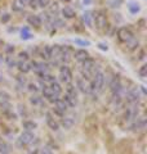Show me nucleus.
<instances>
[{
  "mask_svg": "<svg viewBox=\"0 0 147 154\" xmlns=\"http://www.w3.org/2000/svg\"><path fill=\"white\" fill-rule=\"evenodd\" d=\"M105 75H103V72H101V71H98L97 73L93 76V81H92V86H93V91H98V93H101L102 90H103L105 88Z\"/></svg>",
  "mask_w": 147,
  "mask_h": 154,
  "instance_id": "obj_1",
  "label": "nucleus"
},
{
  "mask_svg": "<svg viewBox=\"0 0 147 154\" xmlns=\"http://www.w3.org/2000/svg\"><path fill=\"white\" fill-rule=\"evenodd\" d=\"M76 88L79 89L83 94H90L93 91L92 81L85 79V77H79V79L76 80Z\"/></svg>",
  "mask_w": 147,
  "mask_h": 154,
  "instance_id": "obj_2",
  "label": "nucleus"
},
{
  "mask_svg": "<svg viewBox=\"0 0 147 154\" xmlns=\"http://www.w3.org/2000/svg\"><path fill=\"white\" fill-rule=\"evenodd\" d=\"M110 90H111V93L112 95H121L122 98L125 96V90L124 88H122V84H121V81L119 77H114V79L111 80V82H110Z\"/></svg>",
  "mask_w": 147,
  "mask_h": 154,
  "instance_id": "obj_3",
  "label": "nucleus"
},
{
  "mask_svg": "<svg viewBox=\"0 0 147 154\" xmlns=\"http://www.w3.org/2000/svg\"><path fill=\"white\" fill-rule=\"evenodd\" d=\"M0 109L2 112L7 113L12 109V103H11V95L7 91H0Z\"/></svg>",
  "mask_w": 147,
  "mask_h": 154,
  "instance_id": "obj_4",
  "label": "nucleus"
},
{
  "mask_svg": "<svg viewBox=\"0 0 147 154\" xmlns=\"http://www.w3.org/2000/svg\"><path fill=\"white\" fill-rule=\"evenodd\" d=\"M34 139H35V136H34V134L31 131H24V132L21 134V136H19L18 141H17V145L19 148L27 146L34 141Z\"/></svg>",
  "mask_w": 147,
  "mask_h": 154,
  "instance_id": "obj_5",
  "label": "nucleus"
},
{
  "mask_svg": "<svg viewBox=\"0 0 147 154\" xmlns=\"http://www.w3.org/2000/svg\"><path fill=\"white\" fill-rule=\"evenodd\" d=\"M93 23L96 25L98 30H103L107 26V18L103 12H97L96 16H93Z\"/></svg>",
  "mask_w": 147,
  "mask_h": 154,
  "instance_id": "obj_6",
  "label": "nucleus"
},
{
  "mask_svg": "<svg viewBox=\"0 0 147 154\" xmlns=\"http://www.w3.org/2000/svg\"><path fill=\"white\" fill-rule=\"evenodd\" d=\"M139 89L138 88H133L132 90H129L128 93H125V100L128 104H137L139 102Z\"/></svg>",
  "mask_w": 147,
  "mask_h": 154,
  "instance_id": "obj_7",
  "label": "nucleus"
},
{
  "mask_svg": "<svg viewBox=\"0 0 147 154\" xmlns=\"http://www.w3.org/2000/svg\"><path fill=\"white\" fill-rule=\"evenodd\" d=\"M117 37H119V40L121 42H125V44H128L130 40H133L134 38L132 31L129 30V28H126V27H121L120 30L117 31Z\"/></svg>",
  "mask_w": 147,
  "mask_h": 154,
  "instance_id": "obj_8",
  "label": "nucleus"
},
{
  "mask_svg": "<svg viewBox=\"0 0 147 154\" xmlns=\"http://www.w3.org/2000/svg\"><path fill=\"white\" fill-rule=\"evenodd\" d=\"M60 79L63 84H71V81H72V73H71V71L70 68H68L67 66H62L61 68H60Z\"/></svg>",
  "mask_w": 147,
  "mask_h": 154,
  "instance_id": "obj_9",
  "label": "nucleus"
},
{
  "mask_svg": "<svg viewBox=\"0 0 147 154\" xmlns=\"http://www.w3.org/2000/svg\"><path fill=\"white\" fill-rule=\"evenodd\" d=\"M31 69H34V72H35L36 75L43 77L44 75L48 73L49 67L45 63H43V62H34V63L31 64Z\"/></svg>",
  "mask_w": 147,
  "mask_h": 154,
  "instance_id": "obj_10",
  "label": "nucleus"
},
{
  "mask_svg": "<svg viewBox=\"0 0 147 154\" xmlns=\"http://www.w3.org/2000/svg\"><path fill=\"white\" fill-rule=\"evenodd\" d=\"M137 117H138V105L132 104L129 108H126L124 113V118H125V121H134Z\"/></svg>",
  "mask_w": 147,
  "mask_h": 154,
  "instance_id": "obj_11",
  "label": "nucleus"
},
{
  "mask_svg": "<svg viewBox=\"0 0 147 154\" xmlns=\"http://www.w3.org/2000/svg\"><path fill=\"white\" fill-rule=\"evenodd\" d=\"M67 104L65 103L63 99H57L54 102V108H53V112L58 116H65L66 110H67Z\"/></svg>",
  "mask_w": 147,
  "mask_h": 154,
  "instance_id": "obj_12",
  "label": "nucleus"
},
{
  "mask_svg": "<svg viewBox=\"0 0 147 154\" xmlns=\"http://www.w3.org/2000/svg\"><path fill=\"white\" fill-rule=\"evenodd\" d=\"M62 51H63V48L61 45H53L51 46V59H53L54 62L61 60V57H62Z\"/></svg>",
  "mask_w": 147,
  "mask_h": 154,
  "instance_id": "obj_13",
  "label": "nucleus"
},
{
  "mask_svg": "<svg viewBox=\"0 0 147 154\" xmlns=\"http://www.w3.org/2000/svg\"><path fill=\"white\" fill-rule=\"evenodd\" d=\"M43 96L45 99H48L49 102H52V103H54L57 99H60V96H57L52 91V89L49 88V86H43Z\"/></svg>",
  "mask_w": 147,
  "mask_h": 154,
  "instance_id": "obj_14",
  "label": "nucleus"
},
{
  "mask_svg": "<svg viewBox=\"0 0 147 154\" xmlns=\"http://www.w3.org/2000/svg\"><path fill=\"white\" fill-rule=\"evenodd\" d=\"M27 22H28V25L30 26L36 27V28H39L41 26V18H40V16H36V14H31V16H28L27 17Z\"/></svg>",
  "mask_w": 147,
  "mask_h": 154,
  "instance_id": "obj_15",
  "label": "nucleus"
},
{
  "mask_svg": "<svg viewBox=\"0 0 147 154\" xmlns=\"http://www.w3.org/2000/svg\"><path fill=\"white\" fill-rule=\"evenodd\" d=\"M74 58H75V60H77V62H84L85 59L89 58V53L84 49H79L74 53Z\"/></svg>",
  "mask_w": 147,
  "mask_h": 154,
  "instance_id": "obj_16",
  "label": "nucleus"
},
{
  "mask_svg": "<svg viewBox=\"0 0 147 154\" xmlns=\"http://www.w3.org/2000/svg\"><path fill=\"white\" fill-rule=\"evenodd\" d=\"M47 125H48V127H49V128L53 130V131H57V130L60 128V123L56 121L54 117H53L51 113H48V114H47Z\"/></svg>",
  "mask_w": 147,
  "mask_h": 154,
  "instance_id": "obj_17",
  "label": "nucleus"
},
{
  "mask_svg": "<svg viewBox=\"0 0 147 154\" xmlns=\"http://www.w3.org/2000/svg\"><path fill=\"white\" fill-rule=\"evenodd\" d=\"M146 127V119L145 118H142V117H137L136 119H134V122H133V125H132V128L133 130H143Z\"/></svg>",
  "mask_w": 147,
  "mask_h": 154,
  "instance_id": "obj_18",
  "label": "nucleus"
},
{
  "mask_svg": "<svg viewBox=\"0 0 147 154\" xmlns=\"http://www.w3.org/2000/svg\"><path fill=\"white\" fill-rule=\"evenodd\" d=\"M74 125H75V119H74L72 116H63V118H62V126L63 127L70 130Z\"/></svg>",
  "mask_w": 147,
  "mask_h": 154,
  "instance_id": "obj_19",
  "label": "nucleus"
},
{
  "mask_svg": "<svg viewBox=\"0 0 147 154\" xmlns=\"http://www.w3.org/2000/svg\"><path fill=\"white\" fill-rule=\"evenodd\" d=\"M17 67H18L19 72H22V73H27V72L31 71V64L28 63V62H24V60L17 62Z\"/></svg>",
  "mask_w": 147,
  "mask_h": 154,
  "instance_id": "obj_20",
  "label": "nucleus"
},
{
  "mask_svg": "<svg viewBox=\"0 0 147 154\" xmlns=\"http://www.w3.org/2000/svg\"><path fill=\"white\" fill-rule=\"evenodd\" d=\"M83 22L85 23L87 27H89V28L93 27V16H92L90 12H85L83 14Z\"/></svg>",
  "mask_w": 147,
  "mask_h": 154,
  "instance_id": "obj_21",
  "label": "nucleus"
},
{
  "mask_svg": "<svg viewBox=\"0 0 147 154\" xmlns=\"http://www.w3.org/2000/svg\"><path fill=\"white\" fill-rule=\"evenodd\" d=\"M128 11L130 14H138L141 12V5L136 2H130L128 4Z\"/></svg>",
  "mask_w": 147,
  "mask_h": 154,
  "instance_id": "obj_22",
  "label": "nucleus"
},
{
  "mask_svg": "<svg viewBox=\"0 0 147 154\" xmlns=\"http://www.w3.org/2000/svg\"><path fill=\"white\" fill-rule=\"evenodd\" d=\"M24 7H26V4H24L23 0H14L12 4V9L14 12H21L24 9Z\"/></svg>",
  "mask_w": 147,
  "mask_h": 154,
  "instance_id": "obj_23",
  "label": "nucleus"
},
{
  "mask_svg": "<svg viewBox=\"0 0 147 154\" xmlns=\"http://www.w3.org/2000/svg\"><path fill=\"white\" fill-rule=\"evenodd\" d=\"M62 16L65 18H67V19L74 18V17H75V11H74L71 7H65L62 9Z\"/></svg>",
  "mask_w": 147,
  "mask_h": 154,
  "instance_id": "obj_24",
  "label": "nucleus"
},
{
  "mask_svg": "<svg viewBox=\"0 0 147 154\" xmlns=\"http://www.w3.org/2000/svg\"><path fill=\"white\" fill-rule=\"evenodd\" d=\"M40 57L43 58V59H45V60L51 59V46L45 45L44 48H41V50H40Z\"/></svg>",
  "mask_w": 147,
  "mask_h": 154,
  "instance_id": "obj_25",
  "label": "nucleus"
},
{
  "mask_svg": "<svg viewBox=\"0 0 147 154\" xmlns=\"http://www.w3.org/2000/svg\"><path fill=\"white\" fill-rule=\"evenodd\" d=\"M66 95H68V96H71V98H75V99H76L77 93H76V88H75V86H72L71 84H68L67 88H66Z\"/></svg>",
  "mask_w": 147,
  "mask_h": 154,
  "instance_id": "obj_26",
  "label": "nucleus"
},
{
  "mask_svg": "<svg viewBox=\"0 0 147 154\" xmlns=\"http://www.w3.org/2000/svg\"><path fill=\"white\" fill-rule=\"evenodd\" d=\"M49 88L52 89V91H53V93H54L57 96H60V95L62 94V88H61V85L58 84V82H56V81H54V82H52Z\"/></svg>",
  "mask_w": 147,
  "mask_h": 154,
  "instance_id": "obj_27",
  "label": "nucleus"
},
{
  "mask_svg": "<svg viewBox=\"0 0 147 154\" xmlns=\"http://www.w3.org/2000/svg\"><path fill=\"white\" fill-rule=\"evenodd\" d=\"M0 154H12L11 146L4 141H0Z\"/></svg>",
  "mask_w": 147,
  "mask_h": 154,
  "instance_id": "obj_28",
  "label": "nucleus"
},
{
  "mask_svg": "<svg viewBox=\"0 0 147 154\" xmlns=\"http://www.w3.org/2000/svg\"><path fill=\"white\" fill-rule=\"evenodd\" d=\"M31 37H32V35H31L30 30H28L27 27L22 28V30H21V38H22V40H30Z\"/></svg>",
  "mask_w": 147,
  "mask_h": 154,
  "instance_id": "obj_29",
  "label": "nucleus"
},
{
  "mask_svg": "<svg viewBox=\"0 0 147 154\" xmlns=\"http://www.w3.org/2000/svg\"><path fill=\"white\" fill-rule=\"evenodd\" d=\"M23 127L26 128V131H32V130H35L38 127V125L34 121H24L23 122Z\"/></svg>",
  "mask_w": 147,
  "mask_h": 154,
  "instance_id": "obj_30",
  "label": "nucleus"
},
{
  "mask_svg": "<svg viewBox=\"0 0 147 154\" xmlns=\"http://www.w3.org/2000/svg\"><path fill=\"white\" fill-rule=\"evenodd\" d=\"M72 42L77 46H89L90 45V41L88 40H83V38H74Z\"/></svg>",
  "mask_w": 147,
  "mask_h": 154,
  "instance_id": "obj_31",
  "label": "nucleus"
},
{
  "mask_svg": "<svg viewBox=\"0 0 147 154\" xmlns=\"http://www.w3.org/2000/svg\"><path fill=\"white\" fill-rule=\"evenodd\" d=\"M5 63H7L8 67H11V68H12V67H16V66H17V60H16V58H14L13 55L9 54V55L5 58Z\"/></svg>",
  "mask_w": 147,
  "mask_h": 154,
  "instance_id": "obj_32",
  "label": "nucleus"
},
{
  "mask_svg": "<svg viewBox=\"0 0 147 154\" xmlns=\"http://www.w3.org/2000/svg\"><path fill=\"white\" fill-rule=\"evenodd\" d=\"M63 100H65V103L67 104V107H75L76 105V99L71 98V96H68V95H65Z\"/></svg>",
  "mask_w": 147,
  "mask_h": 154,
  "instance_id": "obj_33",
  "label": "nucleus"
},
{
  "mask_svg": "<svg viewBox=\"0 0 147 154\" xmlns=\"http://www.w3.org/2000/svg\"><path fill=\"white\" fill-rule=\"evenodd\" d=\"M41 98H39V96H36V95H32L31 98H30V103L32 104V105H40L41 104Z\"/></svg>",
  "mask_w": 147,
  "mask_h": 154,
  "instance_id": "obj_34",
  "label": "nucleus"
},
{
  "mask_svg": "<svg viewBox=\"0 0 147 154\" xmlns=\"http://www.w3.org/2000/svg\"><path fill=\"white\" fill-rule=\"evenodd\" d=\"M138 75L142 77V79H146L147 77V66L146 64L141 66V68L138 69Z\"/></svg>",
  "mask_w": 147,
  "mask_h": 154,
  "instance_id": "obj_35",
  "label": "nucleus"
},
{
  "mask_svg": "<svg viewBox=\"0 0 147 154\" xmlns=\"http://www.w3.org/2000/svg\"><path fill=\"white\" fill-rule=\"evenodd\" d=\"M19 60H24V62H28V53L27 51H21L18 54Z\"/></svg>",
  "mask_w": 147,
  "mask_h": 154,
  "instance_id": "obj_36",
  "label": "nucleus"
},
{
  "mask_svg": "<svg viewBox=\"0 0 147 154\" xmlns=\"http://www.w3.org/2000/svg\"><path fill=\"white\" fill-rule=\"evenodd\" d=\"M43 80L44 81H48V82H54V81H56V79H54V77H53L52 75H49V73H47V75H44L43 76Z\"/></svg>",
  "mask_w": 147,
  "mask_h": 154,
  "instance_id": "obj_37",
  "label": "nucleus"
},
{
  "mask_svg": "<svg viewBox=\"0 0 147 154\" xmlns=\"http://www.w3.org/2000/svg\"><path fill=\"white\" fill-rule=\"evenodd\" d=\"M17 82H18L19 88H24V85H26V79H24V77H17Z\"/></svg>",
  "mask_w": 147,
  "mask_h": 154,
  "instance_id": "obj_38",
  "label": "nucleus"
},
{
  "mask_svg": "<svg viewBox=\"0 0 147 154\" xmlns=\"http://www.w3.org/2000/svg\"><path fill=\"white\" fill-rule=\"evenodd\" d=\"M51 0H39V8H45L49 5Z\"/></svg>",
  "mask_w": 147,
  "mask_h": 154,
  "instance_id": "obj_39",
  "label": "nucleus"
},
{
  "mask_svg": "<svg viewBox=\"0 0 147 154\" xmlns=\"http://www.w3.org/2000/svg\"><path fill=\"white\" fill-rule=\"evenodd\" d=\"M30 7L32 8V9H38L39 8V0H30Z\"/></svg>",
  "mask_w": 147,
  "mask_h": 154,
  "instance_id": "obj_40",
  "label": "nucleus"
},
{
  "mask_svg": "<svg viewBox=\"0 0 147 154\" xmlns=\"http://www.w3.org/2000/svg\"><path fill=\"white\" fill-rule=\"evenodd\" d=\"M28 90L31 91V93H38V86L36 84H28Z\"/></svg>",
  "mask_w": 147,
  "mask_h": 154,
  "instance_id": "obj_41",
  "label": "nucleus"
},
{
  "mask_svg": "<svg viewBox=\"0 0 147 154\" xmlns=\"http://www.w3.org/2000/svg\"><path fill=\"white\" fill-rule=\"evenodd\" d=\"M9 19H11V16H9L8 13H5V14H3V16H2V22L3 23H7Z\"/></svg>",
  "mask_w": 147,
  "mask_h": 154,
  "instance_id": "obj_42",
  "label": "nucleus"
},
{
  "mask_svg": "<svg viewBox=\"0 0 147 154\" xmlns=\"http://www.w3.org/2000/svg\"><path fill=\"white\" fill-rule=\"evenodd\" d=\"M13 51H14V46H12V45H7L5 46V53L11 54V53H13Z\"/></svg>",
  "mask_w": 147,
  "mask_h": 154,
  "instance_id": "obj_43",
  "label": "nucleus"
},
{
  "mask_svg": "<svg viewBox=\"0 0 147 154\" xmlns=\"http://www.w3.org/2000/svg\"><path fill=\"white\" fill-rule=\"evenodd\" d=\"M41 154H52V150L49 149L48 146H44L43 149H41Z\"/></svg>",
  "mask_w": 147,
  "mask_h": 154,
  "instance_id": "obj_44",
  "label": "nucleus"
},
{
  "mask_svg": "<svg viewBox=\"0 0 147 154\" xmlns=\"http://www.w3.org/2000/svg\"><path fill=\"white\" fill-rule=\"evenodd\" d=\"M51 13L53 14V13H58V5H57V4H53V5H52V8H51Z\"/></svg>",
  "mask_w": 147,
  "mask_h": 154,
  "instance_id": "obj_45",
  "label": "nucleus"
},
{
  "mask_svg": "<svg viewBox=\"0 0 147 154\" xmlns=\"http://www.w3.org/2000/svg\"><path fill=\"white\" fill-rule=\"evenodd\" d=\"M98 46H100V49H102V50H107V49H109V48H107V45L102 44V42H101V44H98Z\"/></svg>",
  "mask_w": 147,
  "mask_h": 154,
  "instance_id": "obj_46",
  "label": "nucleus"
},
{
  "mask_svg": "<svg viewBox=\"0 0 147 154\" xmlns=\"http://www.w3.org/2000/svg\"><path fill=\"white\" fill-rule=\"evenodd\" d=\"M90 3H92V0H83V4H85V5H88Z\"/></svg>",
  "mask_w": 147,
  "mask_h": 154,
  "instance_id": "obj_47",
  "label": "nucleus"
},
{
  "mask_svg": "<svg viewBox=\"0 0 147 154\" xmlns=\"http://www.w3.org/2000/svg\"><path fill=\"white\" fill-rule=\"evenodd\" d=\"M3 60H4V58H3V55H2V54H0V64L3 63Z\"/></svg>",
  "mask_w": 147,
  "mask_h": 154,
  "instance_id": "obj_48",
  "label": "nucleus"
},
{
  "mask_svg": "<svg viewBox=\"0 0 147 154\" xmlns=\"http://www.w3.org/2000/svg\"><path fill=\"white\" fill-rule=\"evenodd\" d=\"M23 2H24V4H26V5H27V4L30 3V0H23Z\"/></svg>",
  "mask_w": 147,
  "mask_h": 154,
  "instance_id": "obj_49",
  "label": "nucleus"
},
{
  "mask_svg": "<svg viewBox=\"0 0 147 154\" xmlns=\"http://www.w3.org/2000/svg\"><path fill=\"white\" fill-rule=\"evenodd\" d=\"M66 2H68V0H66Z\"/></svg>",
  "mask_w": 147,
  "mask_h": 154,
  "instance_id": "obj_50",
  "label": "nucleus"
}]
</instances>
